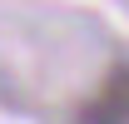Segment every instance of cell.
Wrapping results in <instances>:
<instances>
[{"mask_svg":"<svg viewBox=\"0 0 129 124\" xmlns=\"http://www.w3.org/2000/svg\"><path fill=\"white\" fill-rule=\"evenodd\" d=\"M80 124H129V65H114L99 99L80 109Z\"/></svg>","mask_w":129,"mask_h":124,"instance_id":"obj_1","label":"cell"}]
</instances>
